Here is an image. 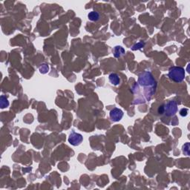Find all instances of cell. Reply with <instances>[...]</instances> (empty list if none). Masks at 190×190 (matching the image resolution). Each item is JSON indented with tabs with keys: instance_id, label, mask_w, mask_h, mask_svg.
Returning a JSON list of instances; mask_svg holds the SVG:
<instances>
[{
	"instance_id": "cell-11",
	"label": "cell",
	"mask_w": 190,
	"mask_h": 190,
	"mask_svg": "<svg viewBox=\"0 0 190 190\" xmlns=\"http://www.w3.org/2000/svg\"><path fill=\"white\" fill-rule=\"evenodd\" d=\"M188 114V109H182L180 112V114H181L182 117H186Z\"/></svg>"
},
{
	"instance_id": "cell-7",
	"label": "cell",
	"mask_w": 190,
	"mask_h": 190,
	"mask_svg": "<svg viewBox=\"0 0 190 190\" xmlns=\"http://www.w3.org/2000/svg\"><path fill=\"white\" fill-rule=\"evenodd\" d=\"M113 54H114V57H116V58H119V57H122L123 55H124V54H125V50H124L123 48L121 46H115L114 48Z\"/></svg>"
},
{
	"instance_id": "cell-1",
	"label": "cell",
	"mask_w": 190,
	"mask_h": 190,
	"mask_svg": "<svg viewBox=\"0 0 190 190\" xmlns=\"http://www.w3.org/2000/svg\"><path fill=\"white\" fill-rule=\"evenodd\" d=\"M157 82L150 71L143 72L139 75L137 82L132 86V91L136 98L134 104H141L149 101L154 95Z\"/></svg>"
},
{
	"instance_id": "cell-10",
	"label": "cell",
	"mask_w": 190,
	"mask_h": 190,
	"mask_svg": "<svg viewBox=\"0 0 190 190\" xmlns=\"http://www.w3.org/2000/svg\"><path fill=\"white\" fill-rule=\"evenodd\" d=\"M144 45H145V43H143V42H140V43H137V44H136L134 46L132 47V50L140 49L141 48H143V47L144 46Z\"/></svg>"
},
{
	"instance_id": "cell-9",
	"label": "cell",
	"mask_w": 190,
	"mask_h": 190,
	"mask_svg": "<svg viewBox=\"0 0 190 190\" xmlns=\"http://www.w3.org/2000/svg\"><path fill=\"white\" fill-rule=\"evenodd\" d=\"M0 105H1V108L4 109L7 108L9 105V102H8V100L5 96H1V101H0Z\"/></svg>"
},
{
	"instance_id": "cell-3",
	"label": "cell",
	"mask_w": 190,
	"mask_h": 190,
	"mask_svg": "<svg viewBox=\"0 0 190 190\" xmlns=\"http://www.w3.org/2000/svg\"><path fill=\"white\" fill-rule=\"evenodd\" d=\"M168 77L171 81L174 82H181L185 78V70L179 66H173L169 70Z\"/></svg>"
},
{
	"instance_id": "cell-8",
	"label": "cell",
	"mask_w": 190,
	"mask_h": 190,
	"mask_svg": "<svg viewBox=\"0 0 190 190\" xmlns=\"http://www.w3.org/2000/svg\"><path fill=\"white\" fill-rule=\"evenodd\" d=\"M88 19L91 21L97 22L100 19V14L97 11H91L88 14Z\"/></svg>"
},
{
	"instance_id": "cell-6",
	"label": "cell",
	"mask_w": 190,
	"mask_h": 190,
	"mask_svg": "<svg viewBox=\"0 0 190 190\" xmlns=\"http://www.w3.org/2000/svg\"><path fill=\"white\" fill-rule=\"evenodd\" d=\"M109 81L114 85H118L120 83V78L119 75L116 73H112L109 76Z\"/></svg>"
},
{
	"instance_id": "cell-5",
	"label": "cell",
	"mask_w": 190,
	"mask_h": 190,
	"mask_svg": "<svg viewBox=\"0 0 190 190\" xmlns=\"http://www.w3.org/2000/svg\"><path fill=\"white\" fill-rule=\"evenodd\" d=\"M109 115H110L112 121L117 122V121H120L122 119V117H123V112L120 109L114 108L112 110H111Z\"/></svg>"
},
{
	"instance_id": "cell-2",
	"label": "cell",
	"mask_w": 190,
	"mask_h": 190,
	"mask_svg": "<svg viewBox=\"0 0 190 190\" xmlns=\"http://www.w3.org/2000/svg\"><path fill=\"white\" fill-rule=\"evenodd\" d=\"M178 107L177 102L174 100H170L164 105L160 106L158 112L160 114H164L167 117H172L177 113Z\"/></svg>"
},
{
	"instance_id": "cell-4",
	"label": "cell",
	"mask_w": 190,
	"mask_h": 190,
	"mask_svg": "<svg viewBox=\"0 0 190 190\" xmlns=\"http://www.w3.org/2000/svg\"><path fill=\"white\" fill-rule=\"evenodd\" d=\"M82 136L80 134L76 133L74 132H72L70 134L69 137H68V142L72 146H79L82 142Z\"/></svg>"
}]
</instances>
